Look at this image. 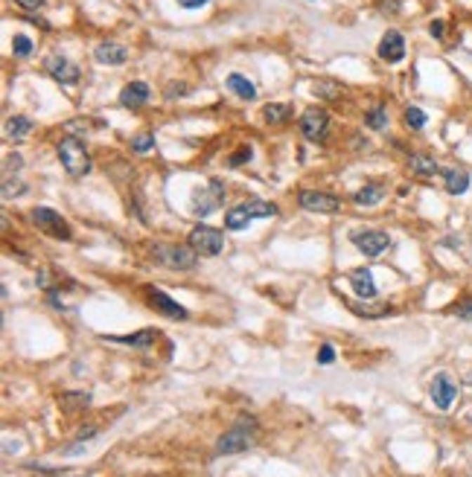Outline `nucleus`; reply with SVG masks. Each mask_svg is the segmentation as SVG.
I'll use <instances>...</instances> for the list:
<instances>
[{
    "mask_svg": "<svg viewBox=\"0 0 472 477\" xmlns=\"http://www.w3.org/2000/svg\"><path fill=\"white\" fill-rule=\"evenodd\" d=\"M155 260L166 268H175V271H190L199 262V253L192 250V245H157Z\"/></svg>",
    "mask_w": 472,
    "mask_h": 477,
    "instance_id": "4",
    "label": "nucleus"
},
{
    "mask_svg": "<svg viewBox=\"0 0 472 477\" xmlns=\"http://www.w3.org/2000/svg\"><path fill=\"white\" fill-rule=\"evenodd\" d=\"M24 184H12L9 181V177H6V181H4V198H15V195H24Z\"/></svg>",
    "mask_w": 472,
    "mask_h": 477,
    "instance_id": "32",
    "label": "nucleus"
},
{
    "mask_svg": "<svg viewBox=\"0 0 472 477\" xmlns=\"http://www.w3.org/2000/svg\"><path fill=\"white\" fill-rule=\"evenodd\" d=\"M443 184L449 195H464L469 189V172L466 169H443Z\"/></svg>",
    "mask_w": 472,
    "mask_h": 477,
    "instance_id": "17",
    "label": "nucleus"
},
{
    "mask_svg": "<svg viewBox=\"0 0 472 477\" xmlns=\"http://www.w3.org/2000/svg\"><path fill=\"white\" fill-rule=\"evenodd\" d=\"M15 4L21 6L24 12H38V9L44 6V0H15Z\"/></svg>",
    "mask_w": 472,
    "mask_h": 477,
    "instance_id": "36",
    "label": "nucleus"
},
{
    "mask_svg": "<svg viewBox=\"0 0 472 477\" xmlns=\"http://www.w3.org/2000/svg\"><path fill=\"white\" fill-rule=\"evenodd\" d=\"M248 224H251V213H248L245 204H240V207H233V210L225 213V227L228 230H245Z\"/></svg>",
    "mask_w": 472,
    "mask_h": 477,
    "instance_id": "22",
    "label": "nucleus"
},
{
    "mask_svg": "<svg viewBox=\"0 0 472 477\" xmlns=\"http://www.w3.org/2000/svg\"><path fill=\"white\" fill-rule=\"evenodd\" d=\"M93 58H96L100 65L117 67V65H126V62H129V50H126L123 44H117V41H103L100 47L93 50Z\"/></svg>",
    "mask_w": 472,
    "mask_h": 477,
    "instance_id": "14",
    "label": "nucleus"
},
{
    "mask_svg": "<svg viewBox=\"0 0 472 477\" xmlns=\"http://www.w3.org/2000/svg\"><path fill=\"white\" fill-rule=\"evenodd\" d=\"M301 134L306 137V140H312V143H318V140H324L327 137V131H329V114L324 111V108H306L303 114H301Z\"/></svg>",
    "mask_w": 472,
    "mask_h": 477,
    "instance_id": "7",
    "label": "nucleus"
},
{
    "mask_svg": "<svg viewBox=\"0 0 472 477\" xmlns=\"http://www.w3.org/2000/svg\"><path fill=\"white\" fill-rule=\"evenodd\" d=\"M21 166H24V157H21V154H9V157H6V175L21 172Z\"/></svg>",
    "mask_w": 472,
    "mask_h": 477,
    "instance_id": "34",
    "label": "nucleus"
},
{
    "mask_svg": "<svg viewBox=\"0 0 472 477\" xmlns=\"http://www.w3.org/2000/svg\"><path fill=\"white\" fill-rule=\"evenodd\" d=\"M365 123H367V128H373V131H382L385 126H388V111L379 105V108H370L367 114H365Z\"/></svg>",
    "mask_w": 472,
    "mask_h": 477,
    "instance_id": "27",
    "label": "nucleus"
},
{
    "mask_svg": "<svg viewBox=\"0 0 472 477\" xmlns=\"http://www.w3.org/2000/svg\"><path fill=\"white\" fill-rule=\"evenodd\" d=\"M379 9H382L385 15H397V12H400V0H382Z\"/></svg>",
    "mask_w": 472,
    "mask_h": 477,
    "instance_id": "38",
    "label": "nucleus"
},
{
    "mask_svg": "<svg viewBox=\"0 0 472 477\" xmlns=\"http://www.w3.org/2000/svg\"><path fill=\"white\" fill-rule=\"evenodd\" d=\"M55 152H58V161H62V166H65V172H67L70 177H85V175H91L93 163H91V154H88V149L82 146V140H76V137H65V140L55 146Z\"/></svg>",
    "mask_w": 472,
    "mask_h": 477,
    "instance_id": "2",
    "label": "nucleus"
},
{
    "mask_svg": "<svg viewBox=\"0 0 472 477\" xmlns=\"http://www.w3.org/2000/svg\"><path fill=\"white\" fill-rule=\"evenodd\" d=\"M44 67H47V73L55 79V82H62V85H76L79 76H82V70H79L70 58H65L62 53H53L44 62Z\"/></svg>",
    "mask_w": 472,
    "mask_h": 477,
    "instance_id": "10",
    "label": "nucleus"
},
{
    "mask_svg": "<svg viewBox=\"0 0 472 477\" xmlns=\"http://www.w3.org/2000/svg\"><path fill=\"white\" fill-rule=\"evenodd\" d=\"M32 131V119L24 114H15L6 119V137L9 140H24V137Z\"/></svg>",
    "mask_w": 472,
    "mask_h": 477,
    "instance_id": "20",
    "label": "nucleus"
},
{
    "mask_svg": "<svg viewBox=\"0 0 472 477\" xmlns=\"http://www.w3.org/2000/svg\"><path fill=\"white\" fill-rule=\"evenodd\" d=\"M426 123H428V116H426V111H423V108H417V105L405 108V126H408L411 131L426 128Z\"/></svg>",
    "mask_w": 472,
    "mask_h": 477,
    "instance_id": "26",
    "label": "nucleus"
},
{
    "mask_svg": "<svg viewBox=\"0 0 472 477\" xmlns=\"http://www.w3.org/2000/svg\"><path fill=\"white\" fill-rule=\"evenodd\" d=\"M152 149H155V134H152V131H143V134L131 137V152L146 154V152H152Z\"/></svg>",
    "mask_w": 472,
    "mask_h": 477,
    "instance_id": "30",
    "label": "nucleus"
},
{
    "mask_svg": "<svg viewBox=\"0 0 472 477\" xmlns=\"http://www.w3.org/2000/svg\"><path fill=\"white\" fill-rule=\"evenodd\" d=\"M149 300H152V306L161 311V314H166V317H172V321H187V309L181 306V303H175L169 294H164V291H149Z\"/></svg>",
    "mask_w": 472,
    "mask_h": 477,
    "instance_id": "15",
    "label": "nucleus"
},
{
    "mask_svg": "<svg viewBox=\"0 0 472 477\" xmlns=\"http://www.w3.org/2000/svg\"><path fill=\"white\" fill-rule=\"evenodd\" d=\"M257 440V419L254 416H240L230 431H225L216 440V454H242Z\"/></svg>",
    "mask_w": 472,
    "mask_h": 477,
    "instance_id": "1",
    "label": "nucleus"
},
{
    "mask_svg": "<svg viewBox=\"0 0 472 477\" xmlns=\"http://www.w3.org/2000/svg\"><path fill=\"white\" fill-rule=\"evenodd\" d=\"M228 90L236 93L240 99H254V96H257V88H254L242 73H230V76H228Z\"/></svg>",
    "mask_w": 472,
    "mask_h": 477,
    "instance_id": "21",
    "label": "nucleus"
},
{
    "mask_svg": "<svg viewBox=\"0 0 472 477\" xmlns=\"http://www.w3.org/2000/svg\"><path fill=\"white\" fill-rule=\"evenodd\" d=\"M207 4H210V0H178V6H184V9H202Z\"/></svg>",
    "mask_w": 472,
    "mask_h": 477,
    "instance_id": "40",
    "label": "nucleus"
},
{
    "mask_svg": "<svg viewBox=\"0 0 472 477\" xmlns=\"http://www.w3.org/2000/svg\"><path fill=\"white\" fill-rule=\"evenodd\" d=\"M187 90H190L187 85H169V88H166V99H175V93L181 96V93H187Z\"/></svg>",
    "mask_w": 472,
    "mask_h": 477,
    "instance_id": "41",
    "label": "nucleus"
},
{
    "mask_svg": "<svg viewBox=\"0 0 472 477\" xmlns=\"http://www.w3.org/2000/svg\"><path fill=\"white\" fill-rule=\"evenodd\" d=\"M379 58H382V62H388V65L402 62V58H405V38H402V32L388 29V32L382 35V41H379Z\"/></svg>",
    "mask_w": 472,
    "mask_h": 477,
    "instance_id": "12",
    "label": "nucleus"
},
{
    "mask_svg": "<svg viewBox=\"0 0 472 477\" xmlns=\"http://www.w3.org/2000/svg\"><path fill=\"white\" fill-rule=\"evenodd\" d=\"M318 361H321V364H332V361H336V349H332L329 344H324V347L318 349Z\"/></svg>",
    "mask_w": 472,
    "mask_h": 477,
    "instance_id": "35",
    "label": "nucleus"
},
{
    "mask_svg": "<svg viewBox=\"0 0 472 477\" xmlns=\"http://www.w3.org/2000/svg\"><path fill=\"white\" fill-rule=\"evenodd\" d=\"M428 35H431V38H443V35H446V24H443V21H431V24H428Z\"/></svg>",
    "mask_w": 472,
    "mask_h": 477,
    "instance_id": "37",
    "label": "nucleus"
},
{
    "mask_svg": "<svg viewBox=\"0 0 472 477\" xmlns=\"http://www.w3.org/2000/svg\"><path fill=\"white\" fill-rule=\"evenodd\" d=\"M298 201L303 210L309 213H321V215H329V213H339L341 210V201L332 192H321V189H303L298 195Z\"/></svg>",
    "mask_w": 472,
    "mask_h": 477,
    "instance_id": "8",
    "label": "nucleus"
},
{
    "mask_svg": "<svg viewBox=\"0 0 472 477\" xmlns=\"http://www.w3.org/2000/svg\"><path fill=\"white\" fill-rule=\"evenodd\" d=\"M353 245H356L365 256H379L388 250L391 245V236L385 230H365V233H356L353 236Z\"/></svg>",
    "mask_w": 472,
    "mask_h": 477,
    "instance_id": "11",
    "label": "nucleus"
},
{
    "mask_svg": "<svg viewBox=\"0 0 472 477\" xmlns=\"http://www.w3.org/2000/svg\"><path fill=\"white\" fill-rule=\"evenodd\" d=\"M408 166H411V172L420 175V177H431V175L440 172L438 161H435V157H428V154H411V157H408Z\"/></svg>",
    "mask_w": 472,
    "mask_h": 477,
    "instance_id": "19",
    "label": "nucleus"
},
{
    "mask_svg": "<svg viewBox=\"0 0 472 477\" xmlns=\"http://www.w3.org/2000/svg\"><path fill=\"white\" fill-rule=\"evenodd\" d=\"M152 99V90L146 82H129L123 90H120V105L123 108H131V111H140L146 102Z\"/></svg>",
    "mask_w": 472,
    "mask_h": 477,
    "instance_id": "13",
    "label": "nucleus"
},
{
    "mask_svg": "<svg viewBox=\"0 0 472 477\" xmlns=\"http://www.w3.org/2000/svg\"><path fill=\"white\" fill-rule=\"evenodd\" d=\"M385 198V187L382 184H367V187H362L356 195H353V204L356 207H373V204H379Z\"/></svg>",
    "mask_w": 472,
    "mask_h": 477,
    "instance_id": "18",
    "label": "nucleus"
},
{
    "mask_svg": "<svg viewBox=\"0 0 472 477\" xmlns=\"http://www.w3.org/2000/svg\"><path fill=\"white\" fill-rule=\"evenodd\" d=\"M289 114H291V108H289V105H277V102H271V105L263 108V119H266V123H274V126L286 123Z\"/></svg>",
    "mask_w": 472,
    "mask_h": 477,
    "instance_id": "24",
    "label": "nucleus"
},
{
    "mask_svg": "<svg viewBox=\"0 0 472 477\" xmlns=\"http://www.w3.org/2000/svg\"><path fill=\"white\" fill-rule=\"evenodd\" d=\"M431 402H435V408L438 410H449L452 408V402L458 399V384L449 379L446 372H438L435 379H431Z\"/></svg>",
    "mask_w": 472,
    "mask_h": 477,
    "instance_id": "9",
    "label": "nucleus"
},
{
    "mask_svg": "<svg viewBox=\"0 0 472 477\" xmlns=\"http://www.w3.org/2000/svg\"><path fill=\"white\" fill-rule=\"evenodd\" d=\"M12 53H15L18 58H29V55H32V38L24 35V32L15 35V38H12Z\"/></svg>",
    "mask_w": 472,
    "mask_h": 477,
    "instance_id": "29",
    "label": "nucleus"
},
{
    "mask_svg": "<svg viewBox=\"0 0 472 477\" xmlns=\"http://www.w3.org/2000/svg\"><path fill=\"white\" fill-rule=\"evenodd\" d=\"M222 204H225V184L219 181V177H210L207 189H195V192H192V201H190L192 215H199V218L210 215L213 210H219Z\"/></svg>",
    "mask_w": 472,
    "mask_h": 477,
    "instance_id": "3",
    "label": "nucleus"
},
{
    "mask_svg": "<svg viewBox=\"0 0 472 477\" xmlns=\"http://www.w3.org/2000/svg\"><path fill=\"white\" fill-rule=\"evenodd\" d=\"M350 285H353V291L362 297V300H373V297H376V283H373L370 268L350 271Z\"/></svg>",
    "mask_w": 472,
    "mask_h": 477,
    "instance_id": "16",
    "label": "nucleus"
},
{
    "mask_svg": "<svg viewBox=\"0 0 472 477\" xmlns=\"http://www.w3.org/2000/svg\"><path fill=\"white\" fill-rule=\"evenodd\" d=\"M315 93H327L329 99H336V96H339V88H336V85H327V82H324V85H315Z\"/></svg>",
    "mask_w": 472,
    "mask_h": 477,
    "instance_id": "39",
    "label": "nucleus"
},
{
    "mask_svg": "<svg viewBox=\"0 0 472 477\" xmlns=\"http://www.w3.org/2000/svg\"><path fill=\"white\" fill-rule=\"evenodd\" d=\"M245 207H248L251 218H274V215L280 213L277 204H271V201H248Z\"/></svg>",
    "mask_w": 472,
    "mask_h": 477,
    "instance_id": "25",
    "label": "nucleus"
},
{
    "mask_svg": "<svg viewBox=\"0 0 472 477\" xmlns=\"http://www.w3.org/2000/svg\"><path fill=\"white\" fill-rule=\"evenodd\" d=\"M29 215H32V224L41 230V233H50V236H55V238H62V242H70V238H73L70 224H67L53 207H35Z\"/></svg>",
    "mask_w": 472,
    "mask_h": 477,
    "instance_id": "5",
    "label": "nucleus"
},
{
    "mask_svg": "<svg viewBox=\"0 0 472 477\" xmlns=\"http://www.w3.org/2000/svg\"><path fill=\"white\" fill-rule=\"evenodd\" d=\"M251 154H254V152H251V146H242L240 152H236V154L230 157V161H228V163H230V166H240V163H245V161H251Z\"/></svg>",
    "mask_w": 472,
    "mask_h": 477,
    "instance_id": "33",
    "label": "nucleus"
},
{
    "mask_svg": "<svg viewBox=\"0 0 472 477\" xmlns=\"http://www.w3.org/2000/svg\"><path fill=\"white\" fill-rule=\"evenodd\" d=\"M120 344H129V347H152L157 341V332L155 329H140L137 335H126V337H117Z\"/></svg>",
    "mask_w": 472,
    "mask_h": 477,
    "instance_id": "23",
    "label": "nucleus"
},
{
    "mask_svg": "<svg viewBox=\"0 0 472 477\" xmlns=\"http://www.w3.org/2000/svg\"><path fill=\"white\" fill-rule=\"evenodd\" d=\"M455 314L461 317V321H472V297H466V300H461L455 306Z\"/></svg>",
    "mask_w": 472,
    "mask_h": 477,
    "instance_id": "31",
    "label": "nucleus"
},
{
    "mask_svg": "<svg viewBox=\"0 0 472 477\" xmlns=\"http://www.w3.org/2000/svg\"><path fill=\"white\" fill-rule=\"evenodd\" d=\"M91 396L88 393H65L62 396V408L65 410H79V408H88Z\"/></svg>",
    "mask_w": 472,
    "mask_h": 477,
    "instance_id": "28",
    "label": "nucleus"
},
{
    "mask_svg": "<svg viewBox=\"0 0 472 477\" xmlns=\"http://www.w3.org/2000/svg\"><path fill=\"white\" fill-rule=\"evenodd\" d=\"M190 245L199 256H219L225 248V233L207 224H199L190 230Z\"/></svg>",
    "mask_w": 472,
    "mask_h": 477,
    "instance_id": "6",
    "label": "nucleus"
}]
</instances>
